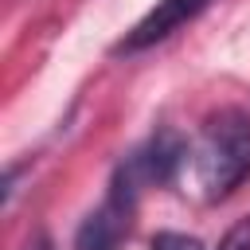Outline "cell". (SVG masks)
<instances>
[{
	"instance_id": "1",
	"label": "cell",
	"mask_w": 250,
	"mask_h": 250,
	"mask_svg": "<svg viewBox=\"0 0 250 250\" xmlns=\"http://www.w3.org/2000/svg\"><path fill=\"white\" fill-rule=\"evenodd\" d=\"M191 184L207 203L227 199L250 176V117L242 109H219L203 121L195 145L188 148Z\"/></svg>"
},
{
	"instance_id": "2",
	"label": "cell",
	"mask_w": 250,
	"mask_h": 250,
	"mask_svg": "<svg viewBox=\"0 0 250 250\" xmlns=\"http://www.w3.org/2000/svg\"><path fill=\"white\" fill-rule=\"evenodd\" d=\"M188 148H191V145H188L176 129H156L145 145H137V148L117 164L105 199H113V203H121V207L133 211L145 188L172 184V180L188 168Z\"/></svg>"
},
{
	"instance_id": "3",
	"label": "cell",
	"mask_w": 250,
	"mask_h": 250,
	"mask_svg": "<svg viewBox=\"0 0 250 250\" xmlns=\"http://www.w3.org/2000/svg\"><path fill=\"white\" fill-rule=\"evenodd\" d=\"M211 0H156L125 35L121 43L113 47V55H137V51H148L156 43H164L172 31H180L188 20H195Z\"/></svg>"
},
{
	"instance_id": "4",
	"label": "cell",
	"mask_w": 250,
	"mask_h": 250,
	"mask_svg": "<svg viewBox=\"0 0 250 250\" xmlns=\"http://www.w3.org/2000/svg\"><path fill=\"white\" fill-rule=\"evenodd\" d=\"M129 207L105 199L98 211L86 215V223L78 227L74 234V250H117L121 246V234L129 230Z\"/></svg>"
},
{
	"instance_id": "5",
	"label": "cell",
	"mask_w": 250,
	"mask_h": 250,
	"mask_svg": "<svg viewBox=\"0 0 250 250\" xmlns=\"http://www.w3.org/2000/svg\"><path fill=\"white\" fill-rule=\"evenodd\" d=\"M148 250H203V242L191 238V234H180V230H160L148 242Z\"/></svg>"
},
{
	"instance_id": "6",
	"label": "cell",
	"mask_w": 250,
	"mask_h": 250,
	"mask_svg": "<svg viewBox=\"0 0 250 250\" xmlns=\"http://www.w3.org/2000/svg\"><path fill=\"white\" fill-rule=\"evenodd\" d=\"M219 250H250V219H238V223L223 234Z\"/></svg>"
},
{
	"instance_id": "7",
	"label": "cell",
	"mask_w": 250,
	"mask_h": 250,
	"mask_svg": "<svg viewBox=\"0 0 250 250\" xmlns=\"http://www.w3.org/2000/svg\"><path fill=\"white\" fill-rule=\"evenodd\" d=\"M23 250H55V242H51V234H43V230H39V234H31V238H27V246H23Z\"/></svg>"
}]
</instances>
